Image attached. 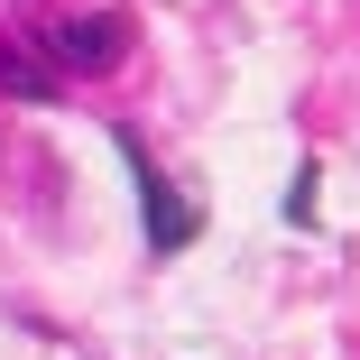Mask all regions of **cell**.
Here are the masks:
<instances>
[{"label":"cell","instance_id":"1","mask_svg":"<svg viewBox=\"0 0 360 360\" xmlns=\"http://www.w3.org/2000/svg\"><path fill=\"white\" fill-rule=\"evenodd\" d=\"M139 212H148V250H185L194 240V203H176V185L139 158Z\"/></svg>","mask_w":360,"mask_h":360},{"label":"cell","instance_id":"2","mask_svg":"<svg viewBox=\"0 0 360 360\" xmlns=\"http://www.w3.org/2000/svg\"><path fill=\"white\" fill-rule=\"evenodd\" d=\"M120 37H129L120 19H84V28H65V37H56V56L75 65V75H102V65H120Z\"/></svg>","mask_w":360,"mask_h":360}]
</instances>
